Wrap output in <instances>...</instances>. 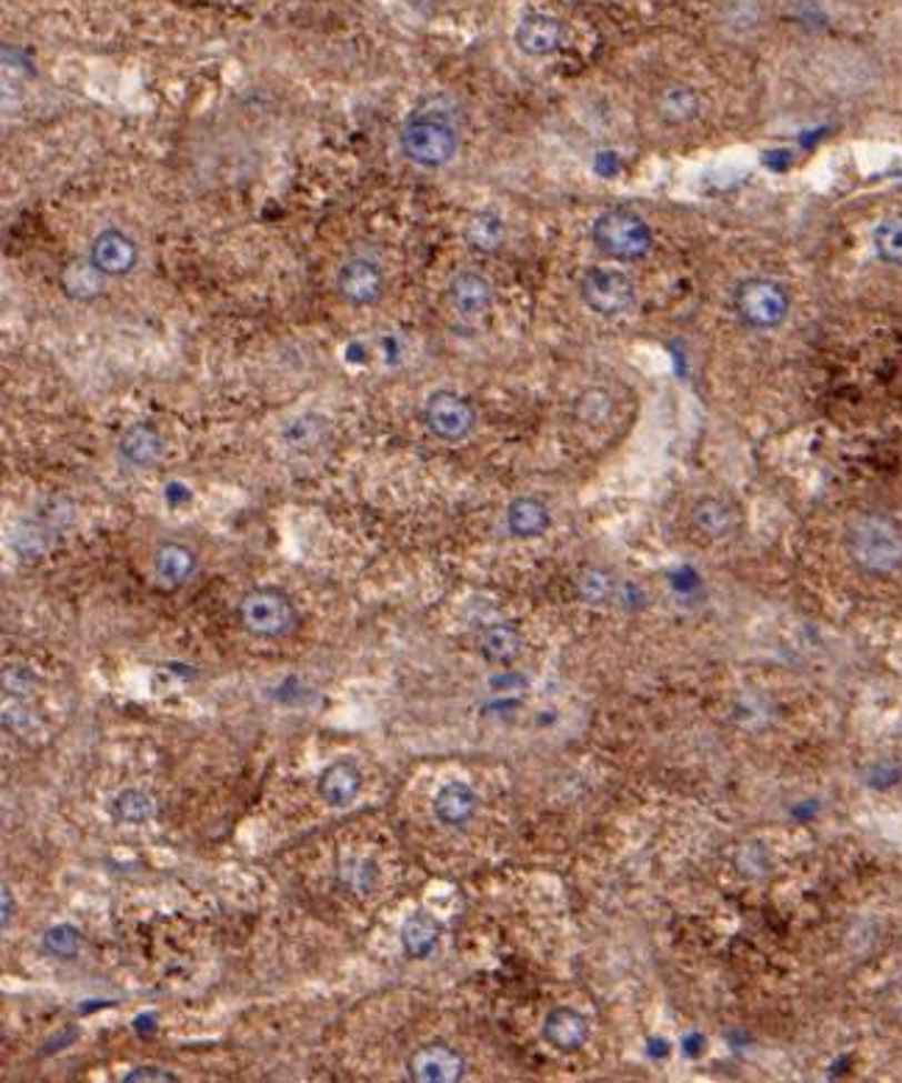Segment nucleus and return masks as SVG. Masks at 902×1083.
Masks as SVG:
<instances>
[{"instance_id":"obj_31","label":"nucleus","mask_w":902,"mask_h":1083,"mask_svg":"<svg viewBox=\"0 0 902 1083\" xmlns=\"http://www.w3.org/2000/svg\"><path fill=\"white\" fill-rule=\"evenodd\" d=\"M148 1081L151 1083H170V1081H176V1075L170 1070H164V1066H157V1064H140L123 1075V1083H148Z\"/></svg>"},{"instance_id":"obj_28","label":"nucleus","mask_w":902,"mask_h":1083,"mask_svg":"<svg viewBox=\"0 0 902 1083\" xmlns=\"http://www.w3.org/2000/svg\"><path fill=\"white\" fill-rule=\"evenodd\" d=\"M323 432H327V421H323L321 415H312L310 412V415L295 418L293 423L284 427V441L293 443L295 449H304V447H312L318 438H323Z\"/></svg>"},{"instance_id":"obj_13","label":"nucleus","mask_w":902,"mask_h":1083,"mask_svg":"<svg viewBox=\"0 0 902 1083\" xmlns=\"http://www.w3.org/2000/svg\"><path fill=\"white\" fill-rule=\"evenodd\" d=\"M449 301L458 315H485L493 304V284L485 273L463 268L449 279Z\"/></svg>"},{"instance_id":"obj_8","label":"nucleus","mask_w":902,"mask_h":1083,"mask_svg":"<svg viewBox=\"0 0 902 1083\" xmlns=\"http://www.w3.org/2000/svg\"><path fill=\"white\" fill-rule=\"evenodd\" d=\"M334 288H338L340 299L349 301L351 307H371L384 295L388 277H384V268L371 257H349L338 268Z\"/></svg>"},{"instance_id":"obj_21","label":"nucleus","mask_w":902,"mask_h":1083,"mask_svg":"<svg viewBox=\"0 0 902 1083\" xmlns=\"http://www.w3.org/2000/svg\"><path fill=\"white\" fill-rule=\"evenodd\" d=\"M440 939V922L429 911H415L401 925V947L410 959L423 961L434 953Z\"/></svg>"},{"instance_id":"obj_2","label":"nucleus","mask_w":902,"mask_h":1083,"mask_svg":"<svg viewBox=\"0 0 902 1083\" xmlns=\"http://www.w3.org/2000/svg\"><path fill=\"white\" fill-rule=\"evenodd\" d=\"M399 148L404 159L418 168H445L460 151V134L454 120L440 112L438 98L423 101L421 109L401 123Z\"/></svg>"},{"instance_id":"obj_10","label":"nucleus","mask_w":902,"mask_h":1083,"mask_svg":"<svg viewBox=\"0 0 902 1083\" xmlns=\"http://www.w3.org/2000/svg\"><path fill=\"white\" fill-rule=\"evenodd\" d=\"M407 1072L418 1083H458L465 1075V1061L449 1044L429 1042L410 1055Z\"/></svg>"},{"instance_id":"obj_1","label":"nucleus","mask_w":902,"mask_h":1083,"mask_svg":"<svg viewBox=\"0 0 902 1083\" xmlns=\"http://www.w3.org/2000/svg\"><path fill=\"white\" fill-rule=\"evenodd\" d=\"M844 552L861 574L889 576L902 569V524L880 510H863L844 527Z\"/></svg>"},{"instance_id":"obj_5","label":"nucleus","mask_w":902,"mask_h":1083,"mask_svg":"<svg viewBox=\"0 0 902 1083\" xmlns=\"http://www.w3.org/2000/svg\"><path fill=\"white\" fill-rule=\"evenodd\" d=\"M733 307L746 327L758 329V332H769V329H778L789 318L791 295L778 279L752 277L735 288Z\"/></svg>"},{"instance_id":"obj_23","label":"nucleus","mask_w":902,"mask_h":1083,"mask_svg":"<svg viewBox=\"0 0 902 1083\" xmlns=\"http://www.w3.org/2000/svg\"><path fill=\"white\" fill-rule=\"evenodd\" d=\"M465 238H469L471 245L482 251H497L499 245L504 243V223L497 212L491 209H482V212H474L465 223Z\"/></svg>"},{"instance_id":"obj_24","label":"nucleus","mask_w":902,"mask_h":1083,"mask_svg":"<svg viewBox=\"0 0 902 1083\" xmlns=\"http://www.w3.org/2000/svg\"><path fill=\"white\" fill-rule=\"evenodd\" d=\"M874 254L885 262V265L902 268V212L889 214L874 227L872 234Z\"/></svg>"},{"instance_id":"obj_25","label":"nucleus","mask_w":902,"mask_h":1083,"mask_svg":"<svg viewBox=\"0 0 902 1083\" xmlns=\"http://www.w3.org/2000/svg\"><path fill=\"white\" fill-rule=\"evenodd\" d=\"M112 813L120 819V822L142 824L148 822V819H153L157 808H153V800L146 794V791L126 789L112 800Z\"/></svg>"},{"instance_id":"obj_17","label":"nucleus","mask_w":902,"mask_h":1083,"mask_svg":"<svg viewBox=\"0 0 902 1083\" xmlns=\"http://www.w3.org/2000/svg\"><path fill=\"white\" fill-rule=\"evenodd\" d=\"M477 808H480V796H477V791L469 783H460V780L445 783L434 794L432 802L434 819L440 824H445V828H463V824H469L474 819Z\"/></svg>"},{"instance_id":"obj_11","label":"nucleus","mask_w":902,"mask_h":1083,"mask_svg":"<svg viewBox=\"0 0 902 1083\" xmlns=\"http://www.w3.org/2000/svg\"><path fill=\"white\" fill-rule=\"evenodd\" d=\"M565 29L560 23V18L549 12H527L524 18L519 20L513 31L515 48H519L524 57H552V53L560 51L563 46Z\"/></svg>"},{"instance_id":"obj_3","label":"nucleus","mask_w":902,"mask_h":1083,"mask_svg":"<svg viewBox=\"0 0 902 1083\" xmlns=\"http://www.w3.org/2000/svg\"><path fill=\"white\" fill-rule=\"evenodd\" d=\"M591 240L608 260L635 262L652 249V229L632 209H604L593 221Z\"/></svg>"},{"instance_id":"obj_16","label":"nucleus","mask_w":902,"mask_h":1083,"mask_svg":"<svg viewBox=\"0 0 902 1083\" xmlns=\"http://www.w3.org/2000/svg\"><path fill=\"white\" fill-rule=\"evenodd\" d=\"M504 524H508V532L513 538L532 541V538H541L549 532V527H552V510H549V504L543 499L519 497L508 504Z\"/></svg>"},{"instance_id":"obj_22","label":"nucleus","mask_w":902,"mask_h":1083,"mask_svg":"<svg viewBox=\"0 0 902 1083\" xmlns=\"http://www.w3.org/2000/svg\"><path fill=\"white\" fill-rule=\"evenodd\" d=\"M519 626L515 624H491L480 638V655L488 663H513L521 652Z\"/></svg>"},{"instance_id":"obj_27","label":"nucleus","mask_w":902,"mask_h":1083,"mask_svg":"<svg viewBox=\"0 0 902 1083\" xmlns=\"http://www.w3.org/2000/svg\"><path fill=\"white\" fill-rule=\"evenodd\" d=\"M577 591H580V596L585 602L602 604L613 596V580H610V574L604 569L591 565V569H582L580 576H577Z\"/></svg>"},{"instance_id":"obj_26","label":"nucleus","mask_w":902,"mask_h":1083,"mask_svg":"<svg viewBox=\"0 0 902 1083\" xmlns=\"http://www.w3.org/2000/svg\"><path fill=\"white\" fill-rule=\"evenodd\" d=\"M42 950L53 959L70 961L81 953V933L73 925H53L42 936Z\"/></svg>"},{"instance_id":"obj_4","label":"nucleus","mask_w":902,"mask_h":1083,"mask_svg":"<svg viewBox=\"0 0 902 1083\" xmlns=\"http://www.w3.org/2000/svg\"><path fill=\"white\" fill-rule=\"evenodd\" d=\"M240 624L254 638H284L299 626V610L293 599L271 585L251 588L238 604Z\"/></svg>"},{"instance_id":"obj_6","label":"nucleus","mask_w":902,"mask_h":1083,"mask_svg":"<svg viewBox=\"0 0 902 1083\" xmlns=\"http://www.w3.org/2000/svg\"><path fill=\"white\" fill-rule=\"evenodd\" d=\"M423 423L438 441L460 443L474 432L477 407L469 395L451 388H438L423 401Z\"/></svg>"},{"instance_id":"obj_15","label":"nucleus","mask_w":902,"mask_h":1083,"mask_svg":"<svg viewBox=\"0 0 902 1083\" xmlns=\"http://www.w3.org/2000/svg\"><path fill=\"white\" fill-rule=\"evenodd\" d=\"M588 1036H591V1025L577 1009L558 1005L543 1016V1039L560 1053H577L585 1047Z\"/></svg>"},{"instance_id":"obj_20","label":"nucleus","mask_w":902,"mask_h":1083,"mask_svg":"<svg viewBox=\"0 0 902 1083\" xmlns=\"http://www.w3.org/2000/svg\"><path fill=\"white\" fill-rule=\"evenodd\" d=\"M151 563H153V574H157V580L162 582V585L176 588V585H184V582L190 580L192 571H196V565H198V560H196V552H192L190 546H184V543L164 541V543H159L157 549H153Z\"/></svg>"},{"instance_id":"obj_7","label":"nucleus","mask_w":902,"mask_h":1083,"mask_svg":"<svg viewBox=\"0 0 902 1083\" xmlns=\"http://www.w3.org/2000/svg\"><path fill=\"white\" fill-rule=\"evenodd\" d=\"M580 299L593 315L619 318L635 304V284L619 268H588L580 277Z\"/></svg>"},{"instance_id":"obj_30","label":"nucleus","mask_w":902,"mask_h":1083,"mask_svg":"<svg viewBox=\"0 0 902 1083\" xmlns=\"http://www.w3.org/2000/svg\"><path fill=\"white\" fill-rule=\"evenodd\" d=\"M722 18L733 29H750L761 18V7H758V0H724Z\"/></svg>"},{"instance_id":"obj_32","label":"nucleus","mask_w":902,"mask_h":1083,"mask_svg":"<svg viewBox=\"0 0 902 1083\" xmlns=\"http://www.w3.org/2000/svg\"><path fill=\"white\" fill-rule=\"evenodd\" d=\"M9 920H12V892L3 886V927L9 925Z\"/></svg>"},{"instance_id":"obj_12","label":"nucleus","mask_w":902,"mask_h":1083,"mask_svg":"<svg viewBox=\"0 0 902 1083\" xmlns=\"http://www.w3.org/2000/svg\"><path fill=\"white\" fill-rule=\"evenodd\" d=\"M689 519L696 535L708 538V541H730L741 527L739 508L724 497L696 499Z\"/></svg>"},{"instance_id":"obj_19","label":"nucleus","mask_w":902,"mask_h":1083,"mask_svg":"<svg viewBox=\"0 0 902 1083\" xmlns=\"http://www.w3.org/2000/svg\"><path fill=\"white\" fill-rule=\"evenodd\" d=\"M654 112L663 123L685 126L700 118L702 98L691 84H665L654 98Z\"/></svg>"},{"instance_id":"obj_29","label":"nucleus","mask_w":902,"mask_h":1083,"mask_svg":"<svg viewBox=\"0 0 902 1083\" xmlns=\"http://www.w3.org/2000/svg\"><path fill=\"white\" fill-rule=\"evenodd\" d=\"M610 410H613V399H610L608 390L602 388H588L585 393H580V399H577V415L588 423L608 421Z\"/></svg>"},{"instance_id":"obj_14","label":"nucleus","mask_w":902,"mask_h":1083,"mask_svg":"<svg viewBox=\"0 0 902 1083\" xmlns=\"http://www.w3.org/2000/svg\"><path fill=\"white\" fill-rule=\"evenodd\" d=\"M164 452L162 432L153 423L137 421L126 427L118 438V454L131 469H151Z\"/></svg>"},{"instance_id":"obj_18","label":"nucleus","mask_w":902,"mask_h":1083,"mask_svg":"<svg viewBox=\"0 0 902 1083\" xmlns=\"http://www.w3.org/2000/svg\"><path fill=\"white\" fill-rule=\"evenodd\" d=\"M362 789V774L354 761H334L318 778V794L327 805L345 808L357 800Z\"/></svg>"},{"instance_id":"obj_9","label":"nucleus","mask_w":902,"mask_h":1083,"mask_svg":"<svg viewBox=\"0 0 902 1083\" xmlns=\"http://www.w3.org/2000/svg\"><path fill=\"white\" fill-rule=\"evenodd\" d=\"M87 260H90V265L96 268L101 277L120 279V277H129V273L134 271L137 262H140V249H137L134 238H129L123 229L109 227V229H101V232L92 238L90 257H87Z\"/></svg>"}]
</instances>
